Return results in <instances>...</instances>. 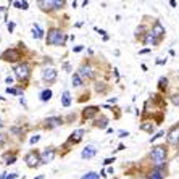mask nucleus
Segmentation results:
<instances>
[{"label":"nucleus","instance_id":"obj_1","mask_svg":"<svg viewBox=\"0 0 179 179\" xmlns=\"http://www.w3.org/2000/svg\"><path fill=\"white\" fill-rule=\"evenodd\" d=\"M166 157H168V147L166 145L162 144V145L153 147L152 152H150V160H152V163L155 165L153 168L166 165Z\"/></svg>","mask_w":179,"mask_h":179},{"label":"nucleus","instance_id":"obj_2","mask_svg":"<svg viewBox=\"0 0 179 179\" xmlns=\"http://www.w3.org/2000/svg\"><path fill=\"white\" fill-rule=\"evenodd\" d=\"M45 42H47V45H55V47L65 45V42H66V34L61 29H58V27H52L45 36Z\"/></svg>","mask_w":179,"mask_h":179},{"label":"nucleus","instance_id":"obj_3","mask_svg":"<svg viewBox=\"0 0 179 179\" xmlns=\"http://www.w3.org/2000/svg\"><path fill=\"white\" fill-rule=\"evenodd\" d=\"M13 71H15V76H16L18 81H20V82H26L27 79L31 78L32 68H31V65H29V63L21 61V63H18L16 66L13 68Z\"/></svg>","mask_w":179,"mask_h":179},{"label":"nucleus","instance_id":"obj_4","mask_svg":"<svg viewBox=\"0 0 179 179\" xmlns=\"http://www.w3.org/2000/svg\"><path fill=\"white\" fill-rule=\"evenodd\" d=\"M0 58L3 61H10V63H16L23 58V53L20 49H7L2 55H0Z\"/></svg>","mask_w":179,"mask_h":179},{"label":"nucleus","instance_id":"obj_5","mask_svg":"<svg viewBox=\"0 0 179 179\" xmlns=\"http://www.w3.org/2000/svg\"><path fill=\"white\" fill-rule=\"evenodd\" d=\"M24 162L29 168H37L41 165V153L37 150H29L26 155H24Z\"/></svg>","mask_w":179,"mask_h":179},{"label":"nucleus","instance_id":"obj_6","mask_svg":"<svg viewBox=\"0 0 179 179\" xmlns=\"http://www.w3.org/2000/svg\"><path fill=\"white\" fill-rule=\"evenodd\" d=\"M58 78V71H56L53 66H45L42 70V81L45 84H53Z\"/></svg>","mask_w":179,"mask_h":179},{"label":"nucleus","instance_id":"obj_7","mask_svg":"<svg viewBox=\"0 0 179 179\" xmlns=\"http://www.w3.org/2000/svg\"><path fill=\"white\" fill-rule=\"evenodd\" d=\"M166 142H168V145H173V147L179 145V123L174 124L166 133Z\"/></svg>","mask_w":179,"mask_h":179},{"label":"nucleus","instance_id":"obj_8","mask_svg":"<svg viewBox=\"0 0 179 179\" xmlns=\"http://www.w3.org/2000/svg\"><path fill=\"white\" fill-rule=\"evenodd\" d=\"M79 76L84 78V79H94L95 78V68L92 66L90 63H82L79 66Z\"/></svg>","mask_w":179,"mask_h":179},{"label":"nucleus","instance_id":"obj_9","mask_svg":"<svg viewBox=\"0 0 179 179\" xmlns=\"http://www.w3.org/2000/svg\"><path fill=\"white\" fill-rule=\"evenodd\" d=\"M55 155H56V150H55L53 147H47V148H44V152L41 153V163H42V165H49V163H52V162H53V158H55Z\"/></svg>","mask_w":179,"mask_h":179},{"label":"nucleus","instance_id":"obj_10","mask_svg":"<svg viewBox=\"0 0 179 179\" xmlns=\"http://www.w3.org/2000/svg\"><path fill=\"white\" fill-rule=\"evenodd\" d=\"M140 41L144 42V45H148V47H157V45H160V42H162L158 37H155V36L152 34V31H147Z\"/></svg>","mask_w":179,"mask_h":179},{"label":"nucleus","instance_id":"obj_11","mask_svg":"<svg viewBox=\"0 0 179 179\" xmlns=\"http://www.w3.org/2000/svg\"><path fill=\"white\" fill-rule=\"evenodd\" d=\"M150 31H152V34H153L155 37H158L160 41H162L163 37H165V34H166L165 26H163L162 23H160V21H155V23H153V26H152V29H150Z\"/></svg>","mask_w":179,"mask_h":179},{"label":"nucleus","instance_id":"obj_12","mask_svg":"<svg viewBox=\"0 0 179 179\" xmlns=\"http://www.w3.org/2000/svg\"><path fill=\"white\" fill-rule=\"evenodd\" d=\"M45 128H49V129H53V128H58V126H61L65 121H63V118H60V116H49L45 121Z\"/></svg>","mask_w":179,"mask_h":179},{"label":"nucleus","instance_id":"obj_13","mask_svg":"<svg viewBox=\"0 0 179 179\" xmlns=\"http://www.w3.org/2000/svg\"><path fill=\"white\" fill-rule=\"evenodd\" d=\"M100 108L99 107H86L82 110V121H87V119H92L95 115H99Z\"/></svg>","mask_w":179,"mask_h":179},{"label":"nucleus","instance_id":"obj_14","mask_svg":"<svg viewBox=\"0 0 179 179\" xmlns=\"http://www.w3.org/2000/svg\"><path fill=\"white\" fill-rule=\"evenodd\" d=\"M82 137H84V129H76V131H74V133L70 136V139L66 140V147L71 145V144H78V142H81Z\"/></svg>","mask_w":179,"mask_h":179},{"label":"nucleus","instance_id":"obj_15","mask_svg":"<svg viewBox=\"0 0 179 179\" xmlns=\"http://www.w3.org/2000/svg\"><path fill=\"white\" fill-rule=\"evenodd\" d=\"M95 153H97V148L94 147V145H87V147L81 152V158H82V160H89V158H92V157H95Z\"/></svg>","mask_w":179,"mask_h":179},{"label":"nucleus","instance_id":"obj_16","mask_svg":"<svg viewBox=\"0 0 179 179\" xmlns=\"http://www.w3.org/2000/svg\"><path fill=\"white\" fill-rule=\"evenodd\" d=\"M37 5L41 7L42 12H53L55 10V5H53V0H39Z\"/></svg>","mask_w":179,"mask_h":179},{"label":"nucleus","instance_id":"obj_17","mask_svg":"<svg viewBox=\"0 0 179 179\" xmlns=\"http://www.w3.org/2000/svg\"><path fill=\"white\" fill-rule=\"evenodd\" d=\"M108 118L107 116H103V115H100V118H97L95 121H94V126L95 128H99V129H107L108 128Z\"/></svg>","mask_w":179,"mask_h":179},{"label":"nucleus","instance_id":"obj_18","mask_svg":"<svg viewBox=\"0 0 179 179\" xmlns=\"http://www.w3.org/2000/svg\"><path fill=\"white\" fill-rule=\"evenodd\" d=\"M32 37H34V39H44V37H45L44 29H42V27L37 24V23L32 24Z\"/></svg>","mask_w":179,"mask_h":179},{"label":"nucleus","instance_id":"obj_19","mask_svg":"<svg viewBox=\"0 0 179 179\" xmlns=\"http://www.w3.org/2000/svg\"><path fill=\"white\" fill-rule=\"evenodd\" d=\"M140 129L145 131V133H148V134H152V133H153V129H155L153 121H152V119H145V121H142V124H140Z\"/></svg>","mask_w":179,"mask_h":179},{"label":"nucleus","instance_id":"obj_20","mask_svg":"<svg viewBox=\"0 0 179 179\" xmlns=\"http://www.w3.org/2000/svg\"><path fill=\"white\" fill-rule=\"evenodd\" d=\"M147 179H165V173H163L160 168H153L152 171L148 173Z\"/></svg>","mask_w":179,"mask_h":179},{"label":"nucleus","instance_id":"obj_21","mask_svg":"<svg viewBox=\"0 0 179 179\" xmlns=\"http://www.w3.org/2000/svg\"><path fill=\"white\" fill-rule=\"evenodd\" d=\"M70 105H71V94H70V90H63V94H61V107L68 108Z\"/></svg>","mask_w":179,"mask_h":179},{"label":"nucleus","instance_id":"obj_22","mask_svg":"<svg viewBox=\"0 0 179 179\" xmlns=\"http://www.w3.org/2000/svg\"><path fill=\"white\" fill-rule=\"evenodd\" d=\"M39 99H41V102H49V100L52 99V90H50V89H44V90L41 92Z\"/></svg>","mask_w":179,"mask_h":179},{"label":"nucleus","instance_id":"obj_23","mask_svg":"<svg viewBox=\"0 0 179 179\" xmlns=\"http://www.w3.org/2000/svg\"><path fill=\"white\" fill-rule=\"evenodd\" d=\"M71 81H73V86H74V87H81L82 84H84V82H82V78L79 76L78 73H74V74H73V78H71Z\"/></svg>","mask_w":179,"mask_h":179},{"label":"nucleus","instance_id":"obj_24","mask_svg":"<svg viewBox=\"0 0 179 179\" xmlns=\"http://www.w3.org/2000/svg\"><path fill=\"white\" fill-rule=\"evenodd\" d=\"M3 160H5V165H13L16 162V155L15 153H5Z\"/></svg>","mask_w":179,"mask_h":179},{"label":"nucleus","instance_id":"obj_25","mask_svg":"<svg viewBox=\"0 0 179 179\" xmlns=\"http://www.w3.org/2000/svg\"><path fill=\"white\" fill-rule=\"evenodd\" d=\"M108 90V87L105 86V82H97L95 84V92H99V94H105Z\"/></svg>","mask_w":179,"mask_h":179},{"label":"nucleus","instance_id":"obj_26","mask_svg":"<svg viewBox=\"0 0 179 179\" xmlns=\"http://www.w3.org/2000/svg\"><path fill=\"white\" fill-rule=\"evenodd\" d=\"M12 5L15 8H20V10H27V8H29V3L27 2H12Z\"/></svg>","mask_w":179,"mask_h":179},{"label":"nucleus","instance_id":"obj_27","mask_svg":"<svg viewBox=\"0 0 179 179\" xmlns=\"http://www.w3.org/2000/svg\"><path fill=\"white\" fill-rule=\"evenodd\" d=\"M158 87H160V90H166L168 89V78H160L158 79Z\"/></svg>","mask_w":179,"mask_h":179},{"label":"nucleus","instance_id":"obj_28","mask_svg":"<svg viewBox=\"0 0 179 179\" xmlns=\"http://www.w3.org/2000/svg\"><path fill=\"white\" fill-rule=\"evenodd\" d=\"M81 179H100V174L94 173V171H89V173H86V174H82Z\"/></svg>","mask_w":179,"mask_h":179},{"label":"nucleus","instance_id":"obj_29","mask_svg":"<svg viewBox=\"0 0 179 179\" xmlns=\"http://www.w3.org/2000/svg\"><path fill=\"white\" fill-rule=\"evenodd\" d=\"M7 94H12V95H23V90L15 89V87H7Z\"/></svg>","mask_w":179,"mask_h":179},{"label":"nucleus","instance_id":"obj_30","mask_svg":"<svg viewBox=\"0 0 179 179\" xmlns=\"http://www.w3.org/2000/svg\"><path fill=\"white\" fill-rule=\"evenodd\" d=\"M171 102L174 103L176 107H179V92H174L173 95H171Z\"/></svg>","mask_w":179,"mask_h":179},{"label":"nucleus","instance_id":"obj_31","mask_svg":"<svg viewBox=\"0 0 179 179\" xmlns=\"http://www.w3.org/2000/svg\"><path fill=\"white\" fill-rule=\"evenodd\" d=\"M162 136H165V133H163V131H160L158 134H155V136H152V137H150V142H155V140H157V139H160Z\"/></svg>","mask_w":179,"mask_h":179},{"label":"nucleus","instance_id":"obj_32","mask_svg":"<svg viewBox=\"0 0 179 179\" xmlns=\"http://www.w3.org/2000/svg\"><path fill=\"white\" fill-rule=\"evenodd\" d=\"M39 140H41V136H39V134H36V136H32V137H31L29 142H31V145H34L36 142H39Z\"/></svg>","mask_w":179,"mask_h":179},{"label":"nucleus","instance_id":"obj_33","mask_svg":"<svg viewBox=\"0 0 179 179\" xmlns=\"http://www.w3.org/2000/svg\"><path fill=\"white\" fill-rule=\"evenodd\" d=\"M7 27H8V32H13V31H15V23L10 21V23L7 24Z\"/></svg>","mask_w":179,"mask_h":179},{"label":"nucleus","instance_id":"obj_34","mask_svg":"<svg viewBox=\"0 0 179 179\" xmlns=\"http://www.w3.org/2000/svg\"><path fill=\"white\" fill-rule=\"evenodd\" d=\"M113 162H115V157H113V158H107V160H105V162H103V165H105V166H107V165H111Z\"/></svg>","mask_w":179,"mask_h":179},{"label":"nucleus","instance_id":"obj_35","mask_svg":"<svg viewBox=\"0 0 179 179\" xmlns=\"http://www.w3.org/2000/svg\"><path fill=\"white\" fill-rule=\"evenodd\" d=\"M128 136H129L128 131H119V137H121V139H123V137H128Z\"/></svg>","mask_w":179,"mask_h":179},{"label":"nucleus","instance_id":"obj_36","mask_svg":"<svg viewBox=\"0 0 179 179\" xmlns=\"http://www.w3.org/2000/svg\"><path fill=\"white\" fill-rule=\"evenodd\" d=\"M73 52H82V45H78V47H73Z\"/></svg>","mask_w":179,"mask_h":179},{"label":"nucleus","instance_id":"obj_37","mask_svg":"<svg viewBox=\"0 0 179 179\" xmlns=\"http://www.w3.org/2000/svg\"><path fill=\"white\" fill-rule=\"evenodd\" d=\"M5 82H7V84H13V78H12V76H7V78H5Z\"/></svg>","mask_w":179,"mask_h":179},{"label":"nucleus","instance_id":"obj_38","mask_svg":"<svg viewBox=\"0 0 179 179\" xmlns=\"http://www.w3.org/2000/svg\"><path fill=\"white\" fill-rule=\"evenodd\" d=\"M157 65H166V58H165V60H163V58L157 60Z\"/></svg>","mask_w":179,"mask_h":179},{"label":"nucleus","instance_id":"obj_39","mask_svg":"<svg viewBox=\"0 0 179 179\" xmlns=\"http://www.w3.org/2000/svg\"><path fill=\"white\" fill-rule=\"evenodd\" d=\"M148 52H150V49H142L139 53H140V55H144V53H148Z\"/></svg>","mask_w":179,"mask_h":179},{"label":"nucleus","instance_id":"obj_40","mask_svg":"<svg viewBox=\"0 0 179 179\" xmlns=\"http://www.w3.org/2000/svg\"><path fill=\"white\" fill-rule=\"evenodd\" d=\"M15 177H16L15 173H12V174H8V176H7V179H15Z\"/></svg>","mask_w":179,"mask_h":179},{"label":"nucleus","instance_id":"obj_41","mask_svg":"<svg viewBox=\"0 0 179 179\" xmlns=\"http://www.w3.org/2000/svg\"><path fill=\"white\" fill-rule=\"evenodd\" d=\"M169 5H171V7H176L177 2H176V0H171V2H169Z\"/></svg>","mask_w":179,"mask_h":179},{"label":"nucleus","instance_id":"obj_42","mask_svg":"<svg viewBox=\"0 0 179 179\" xmlns=\"http://www.w3.org/2000/svg\"><path fill=\"white\" fill-rule=\"evenodd\" d=\"M2 128H3V121H2V119H0V129H2Z\"/></svg>","mask_w":179,"mask_h":179},{"label":"nucleus","instance_id":"obj_43","mask_svg":"<svg viewBox=\"0 0 179 179\" xmlns=\"http://www.w3.org/2000/svg\"><path fill=\"white\" fill-rule=\"evenodd\" d=\"M0 100H5V97H0Z\"/></svg>","mask_w":179,"mask_h":179},{"label":"nucleus","instance_id":"obj_44","mask_svg":"<svg viewBox=\"0 0 179 179\" xmlns=\"http://www.w3.org/2000/svg\"><path fill=\"white\" fill-rule=\"evenodd\" d=\"M2 10H3V7H0V12H2Z\"/></svg>","mask_w":179,"mask_h":179},{"label":"nucleus","instance_id":"obj_45","mask_svg":"<svg viewBox=\"0 0 179 179\" xmlns=\"http://www.w3.org/2000/svg\"><path fill=\"white\" fill-rule=\"evenodd\" d=\"M0 145H2V144H0Z\"/></svg>","mask_w":179,"mask_h":179}]
</instances>
